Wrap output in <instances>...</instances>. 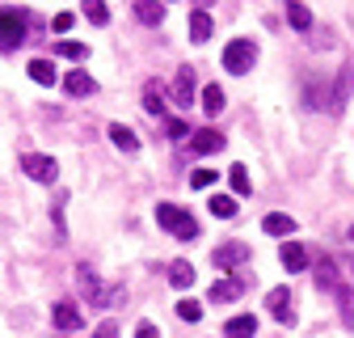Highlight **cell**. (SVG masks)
Masks as SVG:
<instances>
[{
  "mask_svg": "<svg viewBox=\"0 0 354 338\" xmlns=\"http://www.w3.org/2000/svg\"><path fill=\"white\" fill-rule=\"evenodd\" d=\"M76 287H80V296L93 309H114V305H122L127 301V287H106L97 275H93V267H76Z\"/></svg>",
  "mask_w": 354,
  "mask_h": 338,
  "instance_id": "obj_1",
  "label": "cell"
},
{
  "mask_svg": "<svg viewBox=\"0 0 354 338\" xmlns=\"http://www.w3.org/2000/svg\"><path fill=\"white\" fill-rule=\"evenodd\" d=\"M156 224L169 229L177 241H194V237H198V220L190 216V211L173 207V203H156Z\"/></svg>",
  "mask_w": 354,
  "mask_h": 338,
  "instance_id": "obj_2",
  "label": "cell"
},
{
  "mask_svg": "<svg viewBox=\"0 0 354 338\" xmlns=\"http://www.w3.org/2000/svg\"><path fill=\"white\" fill-rule=\"evenodd\" d=\"M26 30H30V17L21 9H0V51H17L30 38Z\"/></svg>",
  "mask_w": 354,
  "mask_h": 338,
  "instance_id": "obj_3",
  "label": "cell"
},
{
  "mask_svg": "<svg viewBox=\"0 0 354 338\" xmlns=\"http://www.w3.org/2000/svg\"><path fill=\"white\" fill-rule=\"evenodd\" d=\"M21 174L34 178V182H42V186H51V182L59 178V165H55V157H47V152H21Z\"/></svg>",
  "mask_w": 354,
  "mask_h": 338,
  "instance_id": "obj_4",
  "label": "cell"
},
{
  "mask_svg": "<svg viewBox=\"0 0 354 338\" xmlns=\"http://www.w3.org/2000/svg\"><path fill=\"white\" fill-rule=\"evenodd\" d=\"M253 60H257V47H253L249 38H236V42H228V47H224V68L236 72V76H245L253 68Z\"/></svg>",
  "mask_w": 354,
  "mask_h": 338,
  "instance_id": "obj_5",
  "label": "cell"
},
{
  "mask_svg": "<svg viewBox=\"0 0 354 338\" xmlns=\"http://www.w3.org/2000/svg\"><path fill=\"white\" fill-rule=\"evenodd\" d=\"M350 94H354V60H350V64L342 68V76L333 80V89H329V106H325V110H329V114H342V106L350 102Z\"/></svg>",
  "mask_w": 354,
  "mask_h": 338,
  "instance_id": "obj_6",
  "label": "cell"
},
{
  "mask_svg": "<svg viewBox=\"0 0 354 338\" xmlns=\"http://www.w3.org/2000/svg\"><path fill=\"white\" fill-rule=\"evenodd\" d=\"M211 263H215L219 271H232V267L249 263V245H245V241H228V245H219V249L211 254Z\"/></svg>",
  "mask_w": 354,
  "mask_h": 338,
  "instance_id": "obj_7",
  "label": "cell"
},
{
  "mask_svg": "<svg viewBox=\"0 0 354 338\" xmlns=\"http://www.w3.org/2000/svg\"><path fill=\"white\" fill-rule=\"evenodd\" d=\"M219 148H224V132H215V127H203V132L190 136V152H194V157H211V152H219Z\"/></svg>",
  "mask_w": 354,
  "mask_h": 338,
  "instance_id": "obj_8",
  "label": "cell"
},
{
  "mask_svg": "<svg viewBox=\"0 0 354 338\" xmlns=\"http://www.w3.org/2000/svg\"><path fill=\"white\" fill-rule=\"evenodd\" d=\"M173 102L182 106V110H190V102H194V68H177V76H173Z\"/></svg>",
  "mask_w": 354,
  "mask_h": 338,
  "instance_id": "obj_9",
  "label": "cell"
},
{
  "mask_svg": "<svg viewBox=\"0 0 354 338\" xmlns=\"http://www.w3.org/2000/svg\"><path fill=\"white\" fill-rule=\"evenodd\" d=\"M51 321H55V330H68V334L84 326V317H80V309H76L72 301H59V305L51 309Z\"/></svg>",
  "mask_w": 354,
  "mask_h": 338,
  "instance_id": "obj_10",
  "label": "cell"
},
{
  "mask_svg": "<svg viewBox=\"0 0 354 338\" xmlns=\"http://www.w3.org/2000/svg\"><path fill=\"white\" fill-rule=\"evenodd\" d=\"M144 110L152 114V118H160V123H169L173 114H169V106H165V94H160V84L156 80H148L144 84Z\"/></svg>",
  "mask_w": 354,
  "mask_h": 338,
  "instance_id": "obj_11",
  "label": "cell"
},
{
  "mask_svg": "<svg viewBox=\"0 0 354 338\" xmlns=\"http://www.w3.org/2000/svg\"><path fill=\"white\" fill-rule=\"evenodd\" d=\"M64 89H68L72 98H88V94H97V80L88 76V72H80V68H76V72H68V76H64Z\"/></svg>",
  "mask_w": 354,
  "mask_h": 338,
  "instance_id": "obj_12",
  "label": "cell"
},
{
  "mask_svg": "<svg viewBox=\"0 0 354 338\" xmlns=\"http://www.w3.org/2000/svg\"><path fill=\"white\" fill-rule=\"evenodd\" d=\"M266 305H270V313H274V321H291V292L287 287H274L270 296H266Z\"/></svg>",
  "mask_w": 354,
  "mask_h": 338,
  "instance_id": "obj_13",
  "label": "cell"
},
{
  "mask_svg": "<svg viewBox=\"0 0 354 338\" xmlns=\"http://www.w3.org/2000/svg\"><path fill=\"white\" fill-rule=\"evenodd\" d=\"M241 292H245L241 279H219V283H211V301H215V305H228V301H236Z\"/></svg>",
  "mask_w": 354,
  "mask_h": 338,
  "instance_id": "obj_14",
  "label": "cell"
},
{
  "mask_svg": "<svg viewBox=\"0 0 354 338\" xmlns=\"http://www.w3.org/2000/svg\"><path fill=\"white\" fill-rule=\"evenodd\" d=\"M110 140H114V148H122V152H140V136L131 132V127H122V123H110Z\"/></svg>",
  "mask_w": 354,
  "mask_h": 338,
  "instance_id": "obj_15",
  "label": "cell"
},
{
  "mask_svg": "<svg viewBox=\"0 0 354 338\" xmlns=\"http://www.w3.org/2000/svg\"><path fill=\"white\" fill-rule=\"evenodd\" d=\"M261 229L270 233V237H291V233H295V220H291V216H283V211H270V216L261 220Z\"/></svg>",
  "mask_w": 354,
  "mask_h": 338,
  "instance_id": "obj_16",
  "label": "cell"
},
{
  "mask_svg": "<svg viewBox=\"0 0 354 338\" xmlns=\"http://www.w3.org/2000/svg\"><path fill=\"white\" fill-rule=\"evenodd\" d=\"M279 258H283V267H287V271H304V267H308V249H304V245H295V241H287V245L279 249Z\"/></svg>",
  "mask_w": 354,
  "mask_h": 338,
  "instance_id": "obj_17",
  "label": "cell"
},
{
  "mask_svg": "<svg viewBox=\"0 0 354 338\" xmlns=\"http://www.w3.org/2000/svg\"><path fill=\"white\" fill-rule=\"evenodd\" d=\"M136 17L144 26H160L165 21V5H160V0H136Z\"/></svg>",
  "mask_w": 354,
  "mask_h": 338,
  "instance_id": "obj_18",
  "label": "cell"
},
{
  "mask_svg": "<svg viewBox=\"0 0 354 338\" xmlns=\"http://www.w3.org/2000/svg\"><path fill=\"white\" fill-rule=\"evenodd\" d=\"M169 283H173V287H190V283H194V267H190L186 258L169 263Z\"/></svg>",
  "mask_w": 354,
  "mask_h": 338,
  "instance_id": "obj_19",
  "label": "cell"
},
{
  "mask_svg": "<svg viewBox=\"0 0 354 338\" xmlns=\"http://www.w3.org/2000/svg\"><path fill=\"white\" fill-rule=\"evenodd\" d=\"M26 72H30V80H38V84H55V64H51V60H30Z\"/></svg>",
  "mask_w": 354,
  "mask_h": 338,
  "instance_id": "obj_20",
  "label": "cell"
},
{
  "mask_svg": "<svg viewBox=\"0 0 354 338\" xmlns=\"http://www.w3.org/2000/svg\"><path fill=\"white\" fill-rule=\"evenodd\" d=\"M207 207H211V216H219V220H232L236 216V199L232 195H211Z\"/></svg>",
  "mask_w": 354,
  "mask_h": 338,
  "instance_id": "obj_21",
  "label": "cell"
},
{
  "mask_svg": "<svg viewBox=\"0 0 354 338\" xmlns=\"http://www.w3.org/2000/svg\"><path fill=\"white\" fill-rule=\"evenodd\" d=\"M253 330H257V321L245 313V317H232V321L224 326V338H253Z\"/></svg>",
  "mask_w": 354,
  "mask_h": 338,
  "instance_id": "obj_22",
  "label": "cell"
},
{
  "mask_svg": "<svg viewBox=\"0 0 354 338\" xmlns=\"http://www.w3.org/2000/svg\"><path fill=\"white\" fill-rule=\"evenodd\" d=\"M80 13L93 21V26H106L110 21V9H106V0H80Z\"/></svg>",
  "mask_w": 354,
  "mask_h": 338,
  "instance_id": "obj_23",
  "label": "cell"
},
{
  "mask_svg": "<svg viewBox=\"0 0 354 338\" xmlns=\"http://www.w3.org/2000/svg\"><path fill=\"white\" fill-rule=\"evenodd\" d=\"M224 102H228V98H224V89H219V84H207V89H203V110H207L211 118L224 110Z\"/></svg>",
  "mask_w": 354,
  "mask_h": 338,
  "instance_id": "obj_24",
  "label": "cell"
},
{
  "mask_svg": "<svg viewBox=\"0 0 354 338\" xmlns=\"http://www.w3.org/2000/svg\"><path fill=\"white\" fill-rule=\"evenodd\" d=\"M287 21H291L295 30H313V13H308L299 0H287Z\"/></svg>",
  "mask_w": 354,
  "mask_h": 338,
  "instance_id": "obj_25",
  "label": "cell"
},
{
  "mask_svg": "<svg viewBox=\"0 0 354 338\" xmlns=\"http://www.w3.org/2000/svg\"><path fill=\"white\" fill-rule=\"evenodd\" d=\"M190 38H194V42H207V38H211V17H207L203 9L190 13Z\"/></svg>",
  "mask_w": 354,
  "mask_h": 338,
  "instance_id": "obj_26",
  "label": "cell"
},
{
  "mask_svg": "<svg viewBox=\"0 0 354 338\" xmlns=\"http://www.w3.org/2000/svg\"><path fill=\"white\" fill-rule=\"evenodd\" d=\"M333 296H337V305H342V321H346V326H354V292H350L346 283H337V287H333Z\"/></svg>",
  "mask_w": 354,
  "mask_h": 338,
  "instance_id": "obj_27",
  "label": "cell"
},
{
  "mask_svg": "<svg viewBox=\"0 0 354 338\" xmlns=\"http://www.w3.org/2000/svg\"><path fill=\"white\" fill-rule=\"evenodd\" d=\"M228 182H232V190H236V195H249V190H253L249 169H245V165H232V169H228Z\"/></svg>",
  "mask_w": 354,
  "mask_h": 338,
  "instance_id": "obj_28",
  "label": "cell"
},
{
  "mask_svg": "<svg viewBox=\"0 0 354 338\" xmlns=\"http://www.w3.org/2000/svg\"><path fill=\"white\" fill-rule=\"evenodd\" d=\"M317 283H321V292H325V287H329V292L337 287V271H333V263H329V258H321V263H317Z\"/></svg>",
  "mask_w": 354,
  "mask_h": 338,
  "instance_id": "obj_29",
  "label": "cell"
},
{
  "mask_svg": "<svg viewBox=\"0 0 354 338\" xmlns=\"http://www.w3.org/2000/svg\"><path fill=\"white\" fill-rule=\"evenodd\" d=\"M64 203H68V190H59V195H55V203H51V220H55V233H59V241L68 237V229H64Z\"/></svg>",
  "mask_w": 354,
  "mask_h": 338,
  "instance_id": "obj_30",
  "label": "cell"
},
{
  "mask_svg": "<svg viewBox=\"0 0 354 338\" xmlns=\"http://www.w3.org/2000/svg\"><path fill=\"white\" fill-rule=\"evenodd\" d=\"M55 55H64V60H84L88 47H84V42H55Z\"/></svg>",
  "mask_w": 354,
  "mask_h": 338,
  "instance_id": "obj_31",
  "label": "cell"
},
{
  "mask_svg": "<svg viewBox=\"0 0 354 338\" xmlns=\"http://www.w3.org/2000/svg\"><path fill=\"white\" fill-rule=\"evenodd\" d=\"M177 317H182V321H198L203 317V305L198 301H182V305H177Z\"/></svg>",
  "mask_w": 354,
  "mask_h": 338,
  "instance_id": "obj_32",
  "label": "cell"
},
{
  "mask_svg": "<svg viewBox=\"0 0 354 338\" xmlns=\"http://www.w3.org/2000/svg\"><path fill=\"white\" fill-rule=\"evenodd\" d=\"M215 182V169H194V174H190V186H198V190H207Z\"/></svg>",
  "mask_w": 354,
  "mask_h": 338,
  "instance_id": "obj_33",
  "label": "cell"
},
{
  "mask_svg": "<svg viewBox=\"0 0 354 338\" xmlns=\"http://www.w3.org/2000/svg\"><path fill=\"white\" fill-rule=\"evenodd\" d=\"M165 127H169V136H173V140H186V136H190V127H186L182 118H169Z\"/></svg>",
  "mask_w": 354,
  "mask_h": 338,
  "instance_id": "obj_34",
  "label": "cell"
},
{
  "mask_svg": "<svg viewBox=\"0 0 354 338\" xmlns=\"http://www.w3.org/2000/svg\"><path fill=\"white\" fill-rule=\"evenodd\" d=\"M51 30H59V34H68V30H72V13H55V21H51Z\"/></svg>",
  "mask_w": 354,
  "mask_h": 338,
  "instance_id": "obj_35",
  "label": "cell"
},
{
  "mask_svg": "<svg viewBox=\"0 0 354 338\" xmlns=\"http://www.w3.org/2000/svg\"><path fill=\"white\" fill-rule=\"evenodd\" d=\"M136 338H160V330H156L152 321H140V326H136Z\"/></svg>",
  "mask_w": 354,
  "mask_h": 338,
  "instance_id": "obj_36",
  "label": "cell"
},
{
  "mask_svg": "<svg viewBox=\"0 0 354 338\" xmlns=\"http://www.w3.org/2000/svg\"><path fill=\"white\" fill-rule=\"evenodd\" d=\"M114 334H118V326H114V321H102V326L93 330V338H114Z\"/></svg>",
  "mask_w": 354,
  "mask_h": 338,
  "instance_id": "obj_37",
  "label": "cell"
},
{
  "mask_svg": "<svg viewBox=\"0 0 354 338\" xmlns=\"http://www.w3.org/2000/svg\"><path fill=\"white\" fill-rule=\"evenodd\" d=\"M350 241H354V224H350Z\"/></svg>",
  "mask_w": 354,
  "mask_h": 338,
  "instance_id": "obj_38",
  "label": "cell"
}]
</instances>
